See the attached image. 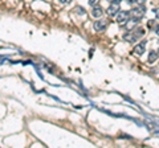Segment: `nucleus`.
Here are the masks:
<instances>
[{"instance_id":"nucleus-1","label":"nucleus","mask_w":159,"mask_h":148,"mask_svg":"<svg viewBox=\"0 0 159 148\" xmlns=\"http://www.w3.org/2000/svg\"><path fill=\"white\" fill-rule=\"evenodd\" d=\"M145 13H146V7L143 6V4H141L139 7H135V8L131 9L130 16H133L134 19H138V20H141V19L145 16Z\"/></svg>"},{"instance_id":"nucleus-2","label":"nucleus","mask_w":159,"mask_h":148,"mask_svg":"<svg viewBox=\"0 0 159 148\" xmlns=\"http://www.w3.org/2000/svg\"><path fill=\"white\" fill-rule=\"evenodd\" d=\"M130 20V12L127 11H119L117 13V23L119 24V25H125V24Z\"/></svg>"},{"instance_id":"nucleus-3","label":"nucleus","mask_w":159,"mask_h":148,"mask_svg":"<svg viewBox=\"0 0 159 148\" xmlns=\"http://www.w3.org/2000/svg\"><path fill=\"white\" fill-rule=\"evenodd\" d=\"M119 12V3L118 2H114V3H110V6H109V8L106 9V13L109 15V16H116V15Z\"/></svg>"},{"instance_id":"nucleus-4","label":"nucleus","mask_w":159,"mask_h":148,"mask_svg":"<svg viewBox=\"0 0 159 148\" xmlns=\"http://www.w3.org/2000/svg\"><path fill=\"white\" fill-rule=\"evenodd\" d=\"M93 28H94V31H97V32H103V31H106V28H107V23H106V20H97L93 24Z\"/></svg>"},{"instance_id":"nucleus-5","label":"nucleus","mask_w":159,"mask_h":148,"mask_svg":"<svg viewBox=\"0 0 159 148\" xmlns=\"http://www.w3.org/2000/svg\"><path fill=\"white\" fill-rule=\"evenodd\" d=\"M146 44H147V41L143 40L141 44L135 45V46H134V53H135L137 56H142V54L146 52Z\"/></svg>"},{"instance_id":"nucleus-6","label":"nucleus","mask_w":159,"mask_h":148,"mask_svg":"<svg viewBox=\"0 0 159 148\" xmlns=\"http://www.w3.org/2000/svg\"><path fill=\"white\" fill-rule=\"evenodd\" d=\"M123 40L127 41V42H135L138 40V37L134 34L133 31H127L125 34H123Z\"/></svg>"},{"instance_id":"nucleus-7","label":"nucleus","mask_w":159,"mask_h":148,"mask_svg":"<svg viewBox=\"0 0 159 148\" xmlns=\"http://www.w3.org/2000/svg\"><path fill=\"white\" fill-rule=\"evenodd\" d=\"M138 23H139L138 19H134V17H133V19H130V20H129V21H127V23H126L123 27L126 28V31H133L134 27H135Z\"/></svg>"},{"instance_id":"nucleus-8","label":"nucleus","mask_w":159,"mask_h":148,"mask_svg":"<svg viewBox=\"0 0 159 148\" xmlns=\"http://www.w3.org/2000/svg\"><path fill=\"white\" fill-rule=\"evenodd\" d=\"M92 15H93L94 17H97V19L102 17V15H103V8L99 7V6H96V7L92 9Z\"/></svg>"},{"instance_id":"nucleus-9","label":"nucleus","mask_w":159,"mask_h":148,"mask_svg":"<svg viewBox=\"0 0 159 148\" xmlns=\"http://www.w3.org/2000/svg\"><path fill=\"white\" fill-rule=\"evenodd\" d=\"M159 57V54H158V52L157 50H151L150 53H148V62H155L157 61V58Z\"/></svg>"},{"instance_id":"nucleus-10","label":"nucleus","mask_w":159,"mask_h":148,"mask_svg":"<svg viewBox=\"0 0 159 148\" xmlns=\"http://www.w3.org/2000/svg\"><path fill=\"white\" fill-rule=\"evenodd\" d=\"M133 32H134V34H135L138 38L143 37V36H145V33H146L145 28H137V29H133Z\"/></svg>"},{"instance_id":"nucleus-11","label":"nucleus","mask_w":159,"mask_h":148,"mask_svg":"<svg viewBox=\"0 0 159 148\" xmlns=\"http://www.w3.org/2000/svg\"><path fill=\"white\" fill-rule=\"evenodd\" d=\"M76 9H77V13H80V15H85V11H84V8H82V7H77Z\"/></svg>"},{"instance_id":"nucleus-12","label":"nucleus","mask_w":159,"mask_h":148,"mask_svg":"<svg viewBox=\"0 0 159 148\" xmlns=\"http://www.w3.org/2000/svg\"><path fill=\"white\" fill-rule=\"evenodd\" d=\"M152 12L155 13V16H157V19H159V7L158 8H154L152 9Z\"/></svg>"},{"instance_id":"nucleus-13","label":"nucleus","mask_w":159,"mask_h":148,"mask_svg":"<svg viewBox=\"0 0 159 148\" xmlns=\"http://www.w3.org/2000/svg\"><path fill=\"white\" fill-rule=\"evenodd\" d=\"M154 32H155L157 36H159V24H157V25L154 27Z\"/></svg>"},{"instance_id":"nucleus-14","label":"nucleus","mask_w":159,"mask_h":148,"mask_svg":"<svg viewBox=\"0 0 159 148\" xmlns=\"http://www.w3.org/2000/svg\"><path fill=\"white\" fill-rule=\"evenodd\" d=\"M97 2H98V0H88V3L90 4V6H96Z\"/></svg>"},{"instance_id":"nucleus-15","label":"nucleus","mask_w":159,"mask_h":148,"mask_svg":"<svg viewBox=\"0 0 159 148\" xmlns=\"http://www.w3.org/2000/svg\"><path fill=\"white\" fill-rule=\"evenodd\" d=\"M58 2L61 3V4H68V3H70L72 0H58Z\"/></svg>"},{"instance_id":"nucleus-16","label":"nucleus","mask_w":159,"mask_h":148,"mask_svg":"<svg viewBox=\"0 0 159 148\" xmlns=\"http://www.w3.org/2000/svg\"><path fill=\"white\" fill-rule=\"evenodd\" d=\"M126 2H127L129 4H134V3H137V0H126Z\"/></svg>"},{"instance_id":"nucleus-17","label":"nucleus","mask_w":159,"mask_h":148,"mask_svg":"<svg viewBox=\"0 0 159 148\" xmlns=\"http://www.w3.org/2000/svg\"><path fill=\"white\" fill-rule=\"evenodd\" d=\"M145 2L146 0H137V3H139V4H145Z\"/></svg>"},{"instance_id":"nucleus-18","label":"nucleus","mask_w":159,"mask_h":148,"mask_svg":"<svg viewBox=\"0 0 159 148\" xmlns=\"http://www.w3.org/2000/svg\"><path fill=\"white\" fill-rule=\"evenodd\" d=\"M107 2H110V3H114V2H118V3H121V0H107Z\"/></svg>"},{"instance_id":"nucleus-19","label":"nucleus","mask_w":159,"mask_h":148,"mask_svg":"<svg viewBox=\"0 0 159 148\" xmlns=\"http://www.w3.org/2000/svg\"><path fill=\"white\" fill-rule=\"evenodd\" d=\"M157 52H158V54H159V49H158V50H157Z\"/></svg>"}]
</instances>
